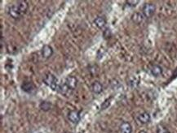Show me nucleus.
Returning a JSON list of instances; mask_svg holds the SVG:
<instances>
[{
	"instance_id": "obj_1",
	"label": "nucleus",
	"mask_w": 177,
	"mask_h": 133,
	"mask_svg": "<svg viewBox=\"0 0 177 133\" xmlns=\"http://www.w3.org/2000/svg\"><path fill=\"white\" fill-rule=\"evenodd\" d=\"M29 4L26 1H18L9 8V16L13 19H20L26 13Z\"/></svg>"
},
{
	"instance_id": "obj_2",
	"label": "nucleus",
	"mask_w": 177,
	"mask_h": 133,
	"mask_svg": "<svg viewBox=\"0 0 177 133\" xmlns=\"http://www.w3.org/2000/svg\"><path fill=\"white\" fill-rule=\"evenodd\" d=\"M43 82H44V84L46 85H47L48 87H50L54 91H56V90L59 89V85L60 84H58V80L53 74H46L44 78H43Z\"/></svg>"
},
{
	"instance_id": "obj_3",
	"label": "nucleus",
	"mask_w": 177,
	"mask_h": 133,
	"mask_svg": "<svg viewBox=\"0 0 177 133\" xmlns=\"http://www.w3.org/2000/svg\"><path fill=\"white\" fill-rule=\"evenodd\" d=\"M156 7L153 3H145L143 8H142V14L144 15V17L150 18L152 17L155 13Z\"/></svg>"
},
{
	"instance_id": "obj_4",
	"label": "nucleus",
	"mask_w": 177,
	"mask_h": 133,
	"mask_svg": "<svg viewBox=\"0 0 177 133\" xmlns=\"http://www.w3.org/2000/svg\"><path fill=\"white\" fill-rule=\"evenodd\" d=\"M64 83L66 84L69 89H71L74 91V90L76 89V87H77V80L76 77H74V76H67L66 78L65 79Z\"/></svg>"
},
{
	"instance_id": "obj_5",
	"label": "nucleus",
	"mask_w": 177,
	"mask_h": 133,
	"mask_svg": "<svg viewBox=\"0 0 177 133\" xmlns=\"http://www.w3.org/2000/svg\"><path fill=\"white\" fill-rule=\"evenodd\" d=\"M68 119L73 123H77L80 120V112L77 110H71L68 114Z\"/></svg>"
},
{
	"instance_id": "obj_6",
	"label": "nucleus",
	"mask_w": 177,
	"mask_h": 133,
	"mask_svg": "<svg viewBox=\"0 0 177 133\" xmlns=\"http://www.w3.org/2000/svg\"><path fill=\"white\" fill-rule=\"evenodd\" d=\"M42 55L44 59H49L53 54V49L49 45H44L42 48Z\"/></svg>"
},
{
	"instance_id": "obj_7",
	"label": "nucleus",
	"mask_w": 177,
	"mask_h": 133,
	"mask_svg": "<svg viewBox=\"0 0 177 133\" xmlns=\"http://www.w3.org/2000/svg\"><path fill=\"white\" fill-rule=\"evenodd\" d=\"M137 120L141 122V124H147L150 122L151 117H150V114L148 112H143L137 116Z\"/></svg>"
},
{
	"instance_id": "obj_8",
	"label": "nucleus",
	"mask_w": 177,
	"mask_h": 133,
	"mask_svg": "<svg viewBox=\"0 0 177 133\" xmlns=\"http://www.w3.org/2000/svg\"><path fill=\"white\" fill-rule=\"evenodd\" d=\"M21 89H22L24 92H27V93H33L36 89L34 84L32 82H25V83H23L22 85H21Z\"/></svg>"
},
{
	"instance_id": "obj_9",
	"label": "nucleus",
	"mask_w": 177,
	"mask_h": 133,
	"mask_svg": "<svg viewBox=\"0 0 177 133\" xmlns=\"http://www.w3.org/2000/svg\"><path fill=\"white\" fill-rule=\"evenodd\" d=\"M131 19L133 23H135L136 25H140V24H141L142 22L144 21V15L141 13V12H135V13L132 14Z\"/></svg>"
},
{
	"instance_id": "obj_10",
	"label": "nucleus",
	"mask_w": 177,
	"mask_h": 133,
	"mask_svg": "<svg viewBox=\"0 0 177 133\" xmlns=\"http://www.w3.org/2000/svg\"><path fill=\"white\" fill-rule=\"evenodd\" d=\"M91 89L95 94H100V92L103 91V85L99 81H95L93 84H91Z\"/></svg>"
},
{
	"instance_id": "obj_11",
	"label": "nucleus",
	"mask_w": 177,
	"mask_h": 133,
	"mask_svg": "<svg viewBox=\"0 0 177 133\" xmlns=\"http://www.w3.org/2000/svg\"><path fill=\"white\" fill-rule=\"evenodd\" d=\"M93 23H94V25L98 29H102L106 25V20H105V18L104 17H98L94 20Z\"/></svg>"
},
{
	"instance_id": "obj_12",
	"label": "nucleus",
	"mask_w": 177,
	"mask_h": 133,
	"mask_svg": "<svg viewBox=\"0 0 177 133\" xmlns=\"http://www.w3.org/2000/svg\"><path fill=\"white\" fill-rule=\"evenodd\" d=\"M120 130L122 133H131L132 132V127L129 122H123L120 126Z\"/></svg>"
},
{
	"instance_id": "obj_13",
	"label": "nucleus",
	"mask_w": 177,
	"mask_h": 133,
	"mask_svg": "<svg viewBox=\"0 0 177 133\" xmlns=\"http://www.w3.org/2000/svg\"><path fill=\"white\" fill-rule=\"evenodd\" d=\"M150 71L153 76L155 77H158V76H161L163 73V68H161L160 66L158 65H153L150 69Z\"/></svg>"
},
{
	"instance_id": "obj_14",
	"label": "nucleus",
	"mask_w": 177,
	"mask_h": 133,
	"mask_svg": "<svg viewBox=\"0 0 177 133\" xmlns=\"http://www.w3.org/2000/svg\"><path fill=\"white\" fill-rule=\"evenodd\" d=\"M39 108L41 109L43 111H49L52 108V104L49 102V101H42L40 105H39Z\"/></svg>"
},
{
	"instance_id": "obj_15",
	"label": "nucleus",
	"mask_w": 177,
	"mask_h": 133,
	"mask_svg": "<svg viewBox=\"0 0 177 133\" xmlns=\"http://www.w3.org/2000/svg\"><path fill=\"white\" fill-rule=\"evenodd\" d=\"M157 133H171L168 131V129L164 127L163 125H158L157 127Z\"/></svg>"
},
{
	"instance_id": "obj_16",
	"label": "nucleus",
	"mask_w": 177,
	"mask_h": 133,
	"mask_svg": "<svg viewBox=\"0 0 177 133\" xmlns=\"http://www.w3.org/2000/svg\"><path fill=\"white\" fill-rule=\"evenodd\" d=\"M103 36H104V38L105 39H109V38H110L112 37V32H111V30L107 28V29H105V31L103 32Z\"/></svg>"
},
{
	"instance_id": "obj_17",
	"label": "nucleus",
	"mask_w": 177,
	"mask_h": 133,
	"mask_svg": "<svg viewBox=\"0 0 177 133\" xmlns=\"http://www.w3.org/2000/svg\"><path fill=\"white\" fill-rule=\"evenodd\" d=\"M110 101L111 99H107V100H105L104 102H103V104L101 105V110H105V109H107L109 106V105H110Z\"/></svg>"
},
{
	"instance_id": "obj_18",
	"label": "nucleus",
	"mask_w": 177,
	"mask_h": 133,
	"mask_svg": "<svg viewBox=\"0 0 177 133\" xmlns=\"http://www.w3.org/2000/svg\"><path fill=\"white\" fill-rule=\"evenodd\" d=\"M127 5L129 6V7H136L137 4L139 3V1H133V0H129V1H127L126 2Z\"/></svg>"
},
{
	"instance_id": "obj_19",
	"label": "nucleus",
	"mask_w": 177,
	"mask_h": 133,
	"mask_svg": "<svg viewBox=\"0 0 177 133\" xmlns=\"http://www.w3.org/2000/svg\"><path fill=\"white\" fill-rule=\"evenodd\" d=\"M139 133H147L145 131H139Z\"/></svg>"
},
{
	"instance_id": "obj_20",
	"label": "nucleus",
	"mask_w": 177,
	"mask_h": 133,
	"mask_svg": "<svg viewBox=\"0 0 177 133\" xmlns=\"http://www.w3.org/2000/svg\"><path fill=\"white\" fill-rule=\"evenodd\" d=\"M64 133H72V132H69V131H65V132H64Z\"/></svg>"
},
{
	"instance_id": "obj_21",
	"label": "nucleus",
	"mask_w": 177,
	"mask_h": 133,
	"mask_svg": "<svg viewBox=\"0 0 177 133\" xmlns=\"http://www.w3.org/2000/svg\"><path fill=\"white\" fill-rule=\"evenodd\" d=\"M114 133H117V132H114Z\"/></svg>"
}]
</instances>
